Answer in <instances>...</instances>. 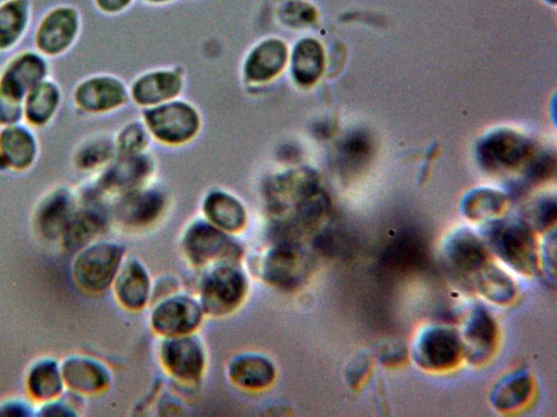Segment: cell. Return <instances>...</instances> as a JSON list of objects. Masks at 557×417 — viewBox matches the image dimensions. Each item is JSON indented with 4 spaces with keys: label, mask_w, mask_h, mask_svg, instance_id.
Returning <instances> with one entry per match:
<instances>
[{
    "label": "cell",
    "mask_w": 557,
    "mask_h": 417,
    "mask_svg": "<svg viewBox=\"0 0 557 417\" xmlns=\"http://www.w3.org/2000/svg\"><path fill=\"white\" fill-rule=\"evenodd\" d=\"M84 395L65 390L62 395L48 402L37 404L36 416L74 417L79 415Z\"/></svg>",
    "instance_id": "cell-35"
},
{
    "label": "cell",
    "mask_w": 557,
    "mask_h": 417,
    "mask_svg": "<svg viewBox=\"0 0 557 417\" xmlns=\"http://www.w3.org/2000/svg\"><path fill=\"white\" fill-rule=\"evenodd\" d=\"M40 144L36 129L24 122L0 127V172H27L37 163Z\"/></svg>",
    "instance_id": "cell-9"
},
{
    "label": "cell",
    "mask_w": 557,
    "mask_h": 417,
    "mask_svg": "<svg viewBox=\"0 0 557 417\" xmlns=\"http://www.w3.org/2000/svg\"><path fill=\"white\" fill-rule=\"evenodd\" d=\"M322 67L321 46L312 39L300 41L293 54V74L296 80L304 85H310L318 79Z\"/></svg>",
    "instance_id": "cell-29"
},
{
    "label": "cell",
    "mask_w": 557,
    "mask_h": 417,
    "mask_svg": "<svg viewBox=\"0 0 557 417\" xmlns=\"http://www.w3.org/2000/svg\"><path fill=\"white\" fill-rule=\"evenodd\" d=\"M209 222L225 232H236L246 224V212L234 197L223 192L210 193L203 203Z\"/></svg>",
    "instance_id": "cell-26"
},
{
    "label": "cell",
    "mask_w": 557,
    "mask_h": 417,
    "mask_svg": "<svg viewBox=\"0 0 557 417\" xmlns=\"http://www.w3.org/2000/svg\"><path fill=\"white\" fill-rule=\"evenodd\" d=\"M81 30L82 17L75 7L54 5L34 26L33 47L49 60L61 58L74 48Z\"/></svg>",
    "instance_id": "cell-3"
},
{
    "label": "cell",
    "mask_w": 557,
    "mask_h": 417,
    "mask_svg": "<svg viewBox=\"0 0 557 417\" xmlns=\"http://www.w3.org/2000/svg\"><path fill=\"white\" fill-rule=\"evenodd\" d=\"M3 0H0V3L2 2Z\"/></svg>",
    "instance_id": "cell-42"
},
{
    "label": "cell",
    "mask_w": 557,
    "mask_h": 417,
    "mask_svg": "<svg viewBox=\"0 0 557 417\" xmlns=\"http://www.w3.org/2000/svg\"><path fill=\"white\" fill-rule=\"evenodd\" d=\"M112 287L119 303L133 311L144 307L151 293L149 274L134 257L123 261Z\"/></svg>",
    "instance_id": "cell-19"
},
{
    "label": "cell",
    "mask_w": 557,
    "mask_h": 417,
    "mask_svg": "<svg viewBox=\"0 0 557 417\" xmlns=\"http://www.w3.org/2000/svg\"><path fill=\"white\" fill-rule=\"evenodd\" d=\"M123 261L121 244L97 239L75 252L72 275L83 290L102 292L112 286Z\"/></svg>",
    "instance_id": "cell-2"
},
{
    "label": "cell",
    "mask_w": 557,
    "mask_h": 417,
    "mask_svg": "<svg viewBox=\"0 0 557 417\" xmlns=\"http://www.w3.org/2000/svg\"><path fill=\"white\" fill-rule=\"evenodd\" d=\"M111 154L110 144L102 139L82 140L73 150L71 162L81 172H89L103 164Z\"/></svg>",
    "instance_id": "cell-33"
},
{
    "label": "cell",
    "mask_w": 557,
    "mask_h": 417,
    "mask_svg": "<svg viewBox=\"0 0 557 417\" xmlns=\"http://www.w3.org/2000/svg\"><path fill=\"white\" fill-rule=\"evenodd\" d=\"M50 60L33 49L17 51L0 67V97L24 102L27 92L50 77Z\"/></svg>",
    "instance_id": "cell-5"
},
{
    "label": "cell",
    "mask_w": 557,
    "mask_h": 417,
    "mask_svg": "<svg viewBox=\"0 0 557 417\" xmlns=\"http://www.w3.org/2000/svg\"><path fill=\"white\" fill-rule=\"evenodd\" d=\"M37 404L29 397H9L0 402V416H36Z\"/></svg>",
    "instance_id": "cell-36"
},
{
    "label": "cell",
    "mask_w": 557,
    "mask_h": 417,
    "mask_svg": "<svg viewBox=\"0 0 557 417\" xmlns=\"http://www.w3.org/2000/svg\"><path fill=\"white\" fill-rule=\"evenodd\" d=\"M79 203L78 191L58 186L42 195L35 208V225L49 240H60Z\"/></svg>",
    "instance_id": "cell-11"
},
{
    "label": "cell",
    "mask_w": 557,
    "mask_h": 417,
    "mask_svg": "<svg viewBox=\"0 0 557 417\" xmlns=\"http://www.w3.org/2000/svg\"><path fill=\"white\" fill-rule=\"evenodd\" d=\"M310 261L297 240L281 239L264 255L262 278L276 289L292 291L308 277Z\"/></svg>",
    "instance_id": "cell-4"
},
{
    "label": "cell",
    "mask_w": 557,
    "mask_h": 417,
    "mask_svg": "<svg viewBox=\"0 0 557 417\" xmlns=\"http://www.w3.org/2000/svg\"><path fill=\"white\" fill-rule=\"evenodd\" d=\"M183 249L189 262L196 266L236 260L240 254L239 245L210 222H196L189 226L183 237Z\"/></svg>",
    "instance_id": "cell-8"
},
{
    "label": "cell",
    "mask_w": 557,
    "mask_h": 417,
    "mask_svg": "<svg viewBox=\"0 0 557 417\" xmlns=\"http://www.w3.org/2000/svg\"><path fill=\"white\" fill-rule=\"evenodd\" d=\"M462 351L473 364L485 362L497 341V327L490 312L476 305L470 313L460 334Z\"/></svg>",
    "instance_id": "cell-16"
},
{
    "label": "cell",
    "mask_w": 557,
    "mask_h": 417,
    "mask_svg": "<svg viewBox=\"0 0 557 417\" xmlns=\"http://www.w3.org/2000/svg\"><path fill=\"white\" fill-rule=\"evenodd\" d=\"M125 100L122 84L110 76H88L73 87L71 101L73 108L86 114H98L115 109Z\"/></svg>",
    "instance_id": "cell-13"
},
{
    "label": "cell",
    "mask_w": 557,
    "mask_h": 417,
    "mask_svg": "<svg viewBox=\"0 0 557 417\" xmlns=\"http://www.w3.org/2000/svg\"><path fill=\"white\" fill-rule=\"evenodd\" d=\"M503 204L502 194L493 190H476L468 195L463 210L469 218L481 219L495 215Z\"/></svg>",
    "instance_id": "cell-34"
},
{
    "label": "cell",
    "mask_w": 557,
    "mask_h": 417,
    "mask_svg": "<svg viewBox=\"0 0 557 417\" xmlns=\"http://www.w3.org/2000/svg\"><path fill=\"white\" fill-rule=\"evenodd\" d=\"M542 263L548 275L554 278L555 275V235L548 237L543 247Z\"/></svg>",
    "instance_id": "cell-38"
},
{
    "label": "cell",
    "mask_w": 557,
    "mask_h": 417,
    "mask_svg": "<svg viewBox=\"0 0 557 417\" xmlns=\"http://www.w3.org/2000/svg\"><path fill=\"white\" fill-rule=\"evenodd\" d=\"M147 173L141 159H124L109 168L100 179V189L127 190L135 187Z\"/></svg>",
    "instance_id": "cell-32"
},
{
    "label": "cell",
    "mask_w": 557,
    "mask_h": 417,
    "mask_svg": "<svg viewBox=\"0 0 557 417\" xmlns=\"http://www.w3.org/2000/svg\"><path fill=\"white\" fill-rule=\"evenodd\" d=\"M180 86L176 75L168 72L154 73L139 79L134 85L133 94L140 103H157L173 97Z\"/></svg>",
    "instance_id": "cell-30"
},
{
    "label": "cell",
    "mask_w": 557,
    "mask_h": 417,
    "mask_svg": "<svg viewBox=\"0 0 557 417\" xmlns=\"http://www.w3.org/2000/svg\"><path fill=\"white\" fill-rule=\"evenodd\" d=\"M248 282L245 274L231 264L212 269L200 287V305L203 313L222 316L232 313L244 301Z\"/></svg>",
    "instance_id": "cell-6"
},
{
    "label": "cell",
    "mask_w": 557,
    "mask_h": 417,
    "mask_svg": "<svg viewBox=\"0 0 557 417\" xmlns=\"http://www.w3.org/2000/svg\"><path fill=\"white\" fill-rule=\"evenodd\" d=\"M531 146L528 140L512 131H497L482 144L480 154L488 168L513 167L529 155Z\"/></svg>",
    "instance_id": "cell-22"
},
{
    "label": "cell",
    "mask_w": 557,
    "mask_h": 417,
    "mask_svg": "<svg viewBox=\"0 0 557 417\" xmlns=\"http://www.w3.org/2000/svg\"><path fill=\"white\" fill-rule=\"evenodd\" d=\"M230 379L247 390H262L275 379V367L265 356L257 353L236 355L228 364Z\"/></svg>",
    "instance_id": "cell-24"
},
{
    "label": "cell",
    "mask_w": 557,
    "mask_h": 417,
    "mask_svg": "<svg viewBox=\"0 0 557 417\" xmlns=\"http://www.w3.org/2000/svg\"><path fill=\"white\" fill-rule=\"evenodd\" d=\"M203 309L187 295H170L159 302L151 314L153 330L164 337L189 334L201 323Z\"/></svg>",
    "instance_id": "cell-10"
},
{
    "label": "cell",
    "mask_w": 557,
    "mask_h": 417,
    "mask_svg": "<svg viewBox=\"0 0 557 417\" xmlns=\"http://www.w3.org/2000/svg\"><path fill=\"white\" fill-rule=\"evenodd\" d=\"M556 217V203L554 199H544L539 202L533 212V225L542 230L549 227Z\"/></svg>",
    "instance_id": "cell-37"
},
{
    "label": "cell",
    "mask_w": 557,
    "mask_h": 417,
    "mask_svg": "<svg viewBox=\"0 0 557 417\" xmlns=\"http://www.w3.org/2000/svg\"><path fill=\"white\" fill-rule=\"evenodd\" d=\"M162 195L152 190L125 195L116 206V217L126 226L143 227L152 223L163 208Z\"/></svg>",
    "instance_id": "cell-25"
},
{
    "label": "cell",
    "mask_w": 557,
    "mask_h": 417,
    "mask_svg": "<svg viewBox=\"0 0 557 417\" xmlns=\"http://www.w3.org/2000/svg\"><path fill=\"white\" fill-rule=\"evenodd\" d=\"M139 129L132 128L125 130L120 138L121 149L126 152L134 151L139 143Z\"/></svg>",
    "instance_id": "cell-39"
},
{
    "label": "cell",
    "mask_w": 557,
    "mask_h": 417,
    "mask_svg": "<svg viewBox=\"0 0 557 417\" xmlns=\"http://www.w3.org/2000/svg\"><path fill=\"white\" fill-rule=\"evenodd\" d=\"M160 357L164 368L183 381L198 380L205 369L202 345L189 334L166 337L160 346Z\"/></svg>",
    "instance_id": "cell-12"
},
{
    "label": "cell",
    "mask_w": 557,
    "mask_h": 417,
    "mask_svg": "<svg viewBox=\"0 0 557 417\" xmlns=\"http://www.w3.org/2000/svg\"><path fill=\"white\" fill-rule=\"evenodd\" d=\"M149 1H153V2H163V1H168V0H149Z\"/></svg>",
    "instance_id": "cell-41"
},
{
    "label": "cell",
    "mask_w": 557,
    "mask_h": 417,
    "mask_svg": "<svg viewBox=\"0 0 557 417\" xmlns=\"http://www.w3.org/2000/svg\"><path fill=\"white\" fill-rule=\"evenodd\" d=\"M147 121L156 136L170 142L190 138L198 126L196 113L183 103L159 106L147 114Z\"/></svg>",
    "instance_id": "cell-18"
},
{
    "label": "cell",
    "mask_w": 557,
    "mask_h": 417,
    "mask_svg": "<svg viewBox=\"0 0 557 417\" xmlns=\"http://www.w3.org/2000/svg\"><path fill=\"white\" fill-rule=\"evenodd\" d=\"M476 286L486 299L498 304L508 303L516 293L510 277L490 263L476 274Z\"/></svg>",
    "instance_id": "cell-31"
},
{
    "label": "cell",
    "mask_w": 557,
    "mask_h": 417,
    "mask_svg": "<svg viewBox=\"0 0 557 417\" xmlns=\"http://www.w3.org/2000/svg\"><path fill=\"white\" fill-rule=\"evenodd\" d=\"M78 194V206L59 240L64 249L72 252L97 240L106 226L104 215L95 197L83 190Z\"/></svg>",
    "instance_id": "cell-14"
},
{
    "label": "cell",
    "mask_w": 557,
    "mask_h": 417,
    "mask_svg": "<svg viewBox=\"0 0 557 417\" xmlns=\"http://www.w3.org/2000/svg\"><path fill=\"white\" fill-rule=\"evenodd\" d=\"M483 236L493 252L517 273L533 275L537 271L540 255L528 223L497 219L486 226Z\"/></svg>",
    "instance_id": "cell-1"
},
{
    "label": "cell",
    "mask_w": 557,
    "mask_h": 417,
    "mask_svg": "<svg viewBox=\"0 0 557 417\" xmlns=\"http://www.w3.org/2000/svg\"><path fill=\"white\" fill-rule=\"evenodd\" d=\"M98 10L104 13H116L123 10L132 0H94Z\"/></svg>",
    "instance_id": "cell-40"
},
{
    "label": "cell",
    "mask_w": 557,
    "mask_h": 417,
    "mask_svg": "<svg viewBox=\"0 0 557 417\" xmlns=\"http://www.w3.org/2000/svg\"><path fill=\"white\" fill-rule=\"evenodd\" d=\"M532 381L528 372L518 370L497 383L491 401L500 410L515 409L523 405L530 397Z\"/></svg>",
    "instance_id": "cell-28"
},
{
    "label": "cell",
    "mask_w": 557,
    "mask_h": 417,
    "mask_svg": "<svg viewBox=\"0 0 557 417\" xmlns=\"http://www.w3.org/2000/svg\"><path fill=\"white\" fill-rule=\"evenodd\" d=\"M25 389L36 404L59 397L66 390L61 361L51 356L35 359L25 375Z\"/></svg>",
    "instance_id": "cell-20"
},
{
    "label": "cell",
    "mask_w": 557,
    "mask_h": 417,
    "mask_svg": "<svg viewBox=\"0 0 557 417\" xmlns=\"http://www.w3.org/2000/svg\"><path fill=\"white\" fill-rule=\"evenodd\" d=\"M444 255L461 274H478L488 263L484 243L468 228L458 229L448 237Z\"/></svg>",
    "instance_id": "cell-21"
},
{
    "label": "cell",
    "mask_w": 557,
    "mask_h": 417,
    "mask_svg": "<svg viewBox=\"0 0 557 417\" xmlns=\"http://www.w3.org/2000/svg\"><path fill=\"white\" fill-rule=\"evenodd\" d=\"M285 59V46L277 40H268L250 54L246 64V75L251 80L269 79L281 71Z\"/></svg>",
    "instance_id": "cell-27"
},
{
    "label": "cell",
    "mask_w": 557,
    "mask_h": 417,
    "mask_svg": "<svg viewBox=\"0 0 557 417\" xmlns=\"http://www.w3.org/2000/svg\"><path fill=\"white\" fill-rule=\"evenodd\" d=\"M62 103V87L51 76L46 78L24 98V123L36 130L48 127L58 116Z\"/></svg>",
    "instance_id": "cell-17"
},
{
    "label": "cell",
    "mask_w": 557,
    "mask_h": 417,
    "mask_svg": "<svg viewBox=\"0 0 557 417\" xmlns=\"http://www.w3.org/2000/svg\"><path fill=\"white\" fill-rule=\"evenodd\" d=\"M61 368L66 389L84 396L104 391L111 382L108 367L88 355H67Z\"/></svg>",
    "instance_id": "cell-15"
},
{
    "label": "cell",
    "mask_w": 557,
    "mask_h": 417,
    "mask_svg": "<svg viewBox=\"0 0 557 417\" xmlns=\"http://www.w3.org/2000/svg\"><path fill=\"white\" fill-rule=\"evenodd\" d=\"M460 334L447 326L425 328L413 345L416 363L428 370L442 371L453 368L462 356Z\"/></svg>",
    "instance_id": "cell-7"
},
{
    "label": "cell",
    "mask_w": 557,
    "mask_h": 417,
    "mask_svg": "<svg viewBox=\"0 0 557 417\" xmlns=\"http://www.w3.org/2000/svg\"><path fill=\"white\" fill-rule=\"evenodd\" d=\"M33 22L32 0H3L0 3V53L17 48Z\"/></svg>",
    "instance_id": "cell-23"
}]
</instances>
